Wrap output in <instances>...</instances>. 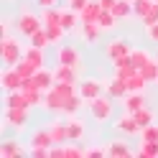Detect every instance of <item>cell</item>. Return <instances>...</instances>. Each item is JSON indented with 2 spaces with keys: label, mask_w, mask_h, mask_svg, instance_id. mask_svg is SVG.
Listing matches in <instances>:
<instances>
[{
  "label": "cell",
  "mask_w": 158,
  "mask_h": 158,
  "mask_svg": "<svg viewBox=\"0 0 158 158\" xmlns=\"http://www.w3.org/2000/svg\"><path fill=\"white\" fill-rule=\"evenodd\" d=\"M143 105H145V92H127V94L123 97L125 112H135V110H140Z\"/></svg>",
  "instance_id": "13"
},
{
  "label": "cell",
  "mask_w": 158,
  "mask_h": 158,
  "mask_svg": "<svg viewBox=\"0 0 158 158\" xmlns=\"http://www.w3.org/2000/svg\"><path fill=\"white\" fill-rule=\"evenodd\" d=\"M36 5H41V8H54L56 5V0H33Z\"/></svg>",
  "instance_id": "47"
},
{
  "label": "cell",
  "mask_w": 158,
  "mask_h": 158,
  "mask_svg": "<svg viewBox=\"0 0 158 158\" xmlns=\"http://www.w3.org/2000/svg\"><path fill=\"white\" fill-rule=\"evenodd\" d=\"M153 23H158V0L153 3L151 10H148V15L143 18V26H145V28H148V26H153Z\"/></svg>",
  "instance_id": "41"
},
{
  "label": "cell",
  "mask_w": 158,
  "mask_h": 158,
  "mask_svg": "<svg viewBox=\"0 0 158 158\" xmlns=\"http://www.w3.org/2000/svg\"><path fill=\"white\" fill-rule=\"evenodd\" d=\"M21 89H23V92H33V89H38V84H36V77H28V79H23Z\"/></svg>",
  "instance_id": "42"
},
{
  "label": "cell",
  "mask_w": 158,
  "mask_h": 158,
  "mask_svg": "<svg viewBox=\"0 0 158 158\" xmlns=\"http://www.w3.org/2000/svg\"><path fill=\"white\" fill-rule=\"evenodd\" d=\"M13 69H15V72H18V74H21L23 79H28V77H33V74L38 72V66H36L33 61H28V59H26V56H23V59H21V61H18V64H15Z\"/></svg>",
  "instance_id": "28"
},
{
  "label": "cell",
  "mask_w": 158,
  "mask_h": 158,
  "mask_svg": "<svg viewBox=\"0 0 158 158\" xmlns=\"http://www.w3.org/2000/svg\"><path fill=\"white\" fill-rule=\"evenodd\" d=\"M48 130H51L54 145H64V143H69V127H66V123H54V125H48Z\"/></svg>",
  "instance_id": "18"
},
{
  "label": "cell",
  "mask_w": 158,
  "mask_h": 158,
  "mask_svg": "<svg viewBox=\"0 0 158 158\" xmlns=\"http://www.w3.org/2000/svg\"><path fill=\"white\" fill-rule=\"evenodd\" d=\"M140 138L143 140H153V143H158V125H145L143 130H140Z\"/></svg>",
  "instance_id": "39"
},
{
  "label": "cell",
  "mask_w": 158,
  "mask_h": 158,
  "mask_svg": "<svg viewBox=\"0 0 158 158\" xmlns=\"http://www.w3.org/2000/svg\"><path fill=\"white\" fill-rule=\"evenodd\" d=\"M105 92L110 94L112 100H123V97H125L127 92H130V89H127V82H125V79H117V77H112L110 82H107Z\"/></svg>",
  "instance_id": "11"
},
{
  "label": "cell",
  "mask_w": 158,
  "mask_h": 158,
  "mask_svg": "<svg viewBox=\"0 0 158 158\" xmlns=\"http://www.w3.org/2000/svg\"><path fill=\"white\" fill-rule=\"evenodd\" d=\"M130 115L135 117V123H138V125H140V127H145V125H151V123H153V112H151V110H148V107H145V105L140 107V110H135V112H130Z\"/></svg>",
  "instance_id": "32"
},
{
  "label": "cell",
  "mask_w": 158,
  "mask_h": 158,
  "mask_svg": "<svg viewBox=\"0 0 158 158\" xmlns=\"http://www.w3.org/2000/svg\"><path fill=\"white\" fill-rule=\"evenodd\" d=\"M107 156V145L100 148V145H89V148H84V158H102Z\"/></svg>",
  "instance_id": "40"
},
{
  "label": "cell",
  "mask_w": 158,
  "mask_h": 158,
  "mask_svg": "<svg viewBox=\"0 0 158 158\" xmlns=\"http://www.w3.org/2000/svg\"><path fill=\"white\" fill-rule=\"evenodd\" d=\"M5 107H31V105H28L23 89H15V92H8L5 94Z\"/></svg>",
  "instance_id": "22"
},
{
  "label": "cell",
  "mask_w": 158,
  "mask_h": 158,
  "mask_svg": "<svg viewBox=\"0 0 158 158\" xmlns=\"http://www.w3.org/2000/svg\"><path fill=\"white\" fill-rule=\"evenodd\" d=\"M66 127H69V140H77V143H79V140L84 138V130H87V127H84V120H79L77 115L69 117Z\"/></svg>",
  "instance_id": "17"
},
{
  "label": "cell",
  "mask_w": 158,
  "mask_h": 158,
  "mask_svg": "<svg viewBox=\"0 0 158 158\" xmlns=\"http://www.w3.org/2000/svg\"><path fill=\"white\" fill-rule=\"evenodd\" d=\"M156 59H158V56H156Z\"/></svg>",
  "instance_id": "50"
},
{
  "label": "cell",
  "mask_w": 158,
  "mask_h": 158,
  "mask_svg": "<svg viewBox=\"0 0 158 158\" xmlns=\"http://www.w3.org/2000/svg\"><path fill=\"white\" fill-rule=\"evenodd\" d=\"M156 84H158V79H156Z\"/></svg>",
  "instance_id": "48"
},
{
  "label": "cell",
  "mask_w": 158,
  "mask_h": 158,
  "mask_svg": "<svg viewBox=\"0 0 158 158\" xmlns=\"http://www.w3.org/2000/svg\"><path fill=\"white\" fill-rule=\"evenodd\" d=\"M82 102H84V100H82V94L77 92V94L72 97V100L66 102V107H64V115H69V117H74V115L79 112V107H82Z\"/></svg>",
  "instance_id": "36"
},
{
  "label": "cell",
  "mask_w": 158,
  "mask_h": 158,
  "mask_svg": "<svg viewBox=\"0 0 158 158\" xmlns=\"http://www.w3.org/2000/svg\"><path fill=\"white\" fill-rule=\"evenodd\" d=\"M33 77H36V84H38V89H41V92H48V89H51V87L56 84L54 72H51V69H46V66H41Z\"/></svg>",
  "instance_id": "12"
},
{
  "label": "cell",
  "mask_w": 158,
  "mask_h": 158,
  "mask_svg": "<svg viewBox=\"0 0 158 158\" xmlns=\"http://www.w3.org/2000/svg\"><path fill=\"white\" fill-rule=\"evenodd\" d=\"M107 56L112 59V61H117V59H123V56H130V51H133V46L125 41V38H115V41H110L107 44Z\"/></svg>",
  "instance_id": "8"
},
{
  "label": "cell",
  "mask_w": 158,
  "mask_h": 158,
  "mask_svg": "<svg viewBox=\"0 0 158 158\" xmlns=\"http://www.w3.org/2000/svg\"><path fill=\"white\" fill-rule=\"evenodd\" d=\"M105 31L100 28V23L97 21H89V23H82V36H84V41L87 44H94L97 38H100Z\"/></svg>",
  "instance_id": "19"
},
{
  "label": "cell",
  "mask_w": 158,
  "mask_h": 158,
  "mask_svg": "<svg viewBox=\"0 0 158 158\" xmlns=\"http://www.w3.org/2000/svg\"><path fill=\"white\" fill-rule=\"evenodd\" d=\"M48 151H51V148H31L28 156H33V158H48Z\"/></svg>",
  "instance_id": "44"
},
{
  "label": "cell",
  "mask_w": 158,
  "mask_h": 158,
  "mask_svg": "<svg viewBox=\"0 0 158 158\" xmlns=\"http://www.w3.org/2000/svg\"><path fill=\"white\" fill-rule=\"evenodd\" d=\"M100 13H102L100 0H89V5L79 13V18H82V23H89V21H97V18H100Z\"/></svg>",
  "instance_id": "20"
},
{
  "label": "cell",
  "mask_w": 158,
  "mask_h": 158,
  "mask_svg": "<svg viewBox=\"0 0 158 158\" xmlns=\"http://www.w3.org/2000/svg\"><path fill=\"white\" fill-rule=\"evenodd\" d=\"M112 112H115L112 97L107 94V92H102L100 97H94V100L89 102V115H92L94 123H107V120L112 117Z\"/></svg>",
  "instance_id": "2"
},
{
  "label": "cell",
  "mask_w": 158,
  "mask_h": 158,
  "mask_svg": "<svg viewBox=\"0 0 158 158\" xmlns=\"http://www.w3.org/2000/svg\"><path fill=\"white\" fill-rule=\"evenodd\" d=\"M112 13L117 18H127V15H135V8H133V0H117Z\"/></svg>",
  "instance_id": "29"
},
{
  "label": "cell",
  "mask_w": 158,
  "mask_h": 158,
  "mask_svg": "<svg viewBox=\"0 0 158 158\" xmlns=\"http://www.w3.org/2000/svg\"><path fill=\"white\" fill-rule=\"evenodd\" d=\"M138 72H140L148 82H156V79H158V59H156V61H151V64H145L143 69H138Z\"/></svg>",
  "instance_id": "38"
},
{
  "label": "cell",
  "mask_w": 158,
  "mask_h": 158,
  "mask_svg": "<svg viewBox=\"0 0 158 158\" xmlns=\"http://www.w3.org/2000/svg\"><path fill=\"white\" fill-rule=\"evenodd\" d=\"M56 64H66V66H77L79 69V54H77V48L74 46H59Z\"/></svg>",
  "instance_id": "10"
},
{
  "label": "cell",
  "mask_w": 158,
  "mask_h": 158,
  "mask_svg": "<svg viewBox=\"0 0 158 158\" xmlns=\"http://www.w3.org/2000/svg\"><path fill=\"white\" fill-rule=\"evenodd\" d=\"M105 89H102V82L100 79H84L82 87H79V94H82V100L84 102H92L94 97H100Z\"/></svg>",
  "instance_id": "9"
},
{
  "label": "cell",
  "mask_w": 158,
  "mask_h": 158,
  "mask_svg": "<svg viewBox=\"0 0 158 158\" xmlns=\"http://www.w3.org/2000/svg\"><path fill=\"white\" fill-rule=\"evenodd\" d=\"M117 0H100V5H102V10H112Z\"/></svg>",
  "instance_id": "46"
},
{
  "label": "cell",
  "mask_w": 158,
  "mask_h": 158,
  "mask_svg": "<svg viewBox=\"0 0 158 158\" xmlns=\"http://www.w3.org/2000/svg\"><path fill=\"white\" fill-rule=\"evenodd\" d=\"M23 56L28 59V61H33L38 69H41V66H44V61H46V54H44V48H38V46H33V44H31V46H28L26 51H23Z\"/></svg>",
  "instance_id": "23"
},
{
  "label": "cell",
  "mask_w": 158,
  "mask_h": 158,
  "mask_svg": "<svg viewBox=\"0 0 158 158\" xmlns=\"http://www.w3.org/2000/svg\"><path fill=\"white\" fill-rule=\"evenodd\" d=\"M77 66H66V64H59L54 69V77H56V82H74L77 84Z\"/></svg>",
  "instance_id": "21"
},
{
  "label": "cell",
  "mask_w": 158,
  "mask_h": 158,
  "mask_svg": "<svg viewBox=\"0 0 158 158\" xmlns=\"http://www.w3.org/2000/svg\"><path fill=\"white\" fill-rule=\"evenodd\" d=\"M130 59H133L135 69H143L145 64H151V61H153V59H151V54H148V51H143V48H133V51H130Z\"/></svg>",
  "instance_id": "31"
},
{
  "label": "cell",
  "mask_w": 158,
  "mask_h": 158,
  "mask_svg": "<svg viewBox=\"0 0 158 158\" xmlns=\"http://www.w3.org/2000/svg\"><path fill=\"white\" fill-rule=\"evenodd\" d=\"M31 44H33V46H38V48H46V46H51V38H48L46 28H38V31L31 36Z\"/></svg>",
  "instance_id": "34"
},
{
  "label": "cell",
  "mask_w": 158,
  "mask_h": 158,
  "mask_svg": "<svg viewBox=\"0 0 158 158\" xmlns=\"http://www.w3.org/2000/svg\"><path fill=\"white\" fill-rule=\"evenodd\" d=\"M133 3H135V0H133Z\"/></svg>",
  "instance_id": "49"
},
{
  "label": "cell",
  "mask_w": 158,
  "mask_h": 158,
  "mask_svg": "<svg viewBox=\"0 0 158 158\" xmlns=\"http://www.w3.org/2000/svg\"><path fill=\"white\" fill-rule=\"evenodd\" d=\"M153 3H156V0H135V3H133V8H135V15L143 21V18L148 15V10L153 8Z\"/></svg>",
  "instance_id": "37"
},
{
  "label": "cell",
  "mask_w": 158,
  "mask_h": 158,
  "mask_svg": "<svg viewBox=\"0 0 158 158\" xmlns=\"http://www.w3.org/2000/svg\"><path fill=\"white\" fill-rule=\"evenodd\" d=\"M79 23H82V18H79L77 10H72V8H69V10H61V26L66 28V31H74Z\"/></svg>",
  "instance_id": "24"
},
{
  "label": "cell",
  "mask_w": 158,
  "mask_h": 158,
  "mask_svg": "<svg viewBox=\"0 0 158 158\" xmlns=\"http://www.w3.org/2000/svg\"><path fill=\"white\" fill-rule=\"evenodd\" d=\"M21 84H23V77L18 74L13 66H5L3 77H0V87H3L5 92H15V89H21Z\"/></svg>",
  "instance_id": "7"
},
{
  "label": "cell",
  "mask_w": 158,
  "mask_h": 158,
  "mask_svg": "<svg viewBox=\"0 0 158 158\" xmlns=\"http://www.w3.org/2000/svg\"><path fill=\"white\" fill-rule=\"evenodd\" d=\"M115 130L123 133L125 138H135V135H140L143 127L135 123V117H133L130 112H127V115H123V117H117V120H115Z\"/></svg>",
  "instance_id": "6"
},
{
  "label": "cell",
  "mask_w": 158,
  "mask_h": 158,
  "mask_svg": "<svg viewBox=\"0 0 158 158\" xmlns=\"http://www.w3.org/2000/svg\"><path fill=\"white\" fill-rule=\"evenodd\" d=\"M135 156H140V158H158V143H153V140H140Z\"/></svg>",
  "instance_id": "26"
},
{
  "label": "cell",
  "mask_w": 158,
  "mask_h": 158,
  "mask_svg": "<svg viewBox=\"0 0 158 158\" xmlns=\"http://www.w3.org/2000/svg\"><path fill=\"white\" fill-rule=\"evenodd\" d=\"M77 94L74 82H56L48 92H44V107L48 112H64L66 102Z\"/></svg>",
  "instance_id": "1"
},
{
  "label": "cell",
  "mask_w": 158,
  "mask_h": 158,
  "mask_svg": "<svg viewBox=\"0 0 158 158\" xmlns=\"http://www.w3.org/2000/svg\"><path fill=\"white\" fill-rule=\"evenodd\" d=\"M15 28H18L23 36L31 38L38 28H44V21H41L38 15H33V13H21V15H18V21H15Z\"/></svg>",
  "instance_id": "4"
},
{
  "label": "cell",
  "mask_w": 158,
  "mask_h": 158,
  "mask_svg": "<svg viewBox=\"0 0 158 158\" xmlns=\"http://www.w3.org/2000/svg\"><path fill=\"white\" fill-rule=\"evenodd\" d=\"M23 145L18 143V140H3L0 143V158H18V156H23Z\"/></svg>",
  "instance_id": "14"
},
{
  "label": "cell",
  "mask_w": 158,
  "mask_h": 158,
  "mask_svg": "<svg viewBox=\"0 0 158 158\" xmlns=\"http://www.w3.org/2000/svg\"><path fill=\"white\" fill-rule=\"evenodd\" d=\"M87 5H89V0H69V8H72V10H77V13H82Z\"/></svg>",
  "instance_id": "43"
},
{
  "label": "cell",
  "mask_w": 158,
  "mask_h": 158,
  "mask_svg": "<svg viewBox=\"0 0 158 158\" xmlns=\"http://www.w3.org/2000/svg\"><path fill=\"white\" fill-rule=\"evenodd\" d=\"M28 110L31 107H5V115H3V125H13V127H21L28 123Z\"/></svg>",
  "instance_id": "5"
},
{
  "label": "cell",
  "mask_w": 158,
  "mask_h": 158,
  "mask_svg": "<svg viewBox=\"0 0 158 158\" xmlns=\"http://www.w3.org/2000/svg\"><path fill=\"white\" fill-rule=\"evenodd\" d=\"M0 56H3V64L5 66H15L23 59L21 44H18L15 38H10L8 33H3V41H0Z\"/></svg>",
  "instance_id": "3"
},
{
  "label": "cell",
  "mask_w": 158,
  "mask_h": 158,
  "mask_svg": "<svg viewBox=\"0 0 158 158\" xmlns=\"http://www.w3.org/2000/svg\"><path fill=\"white\" fill-rule=\"evenodd\" d=\"M117 21H120V18H117L112 10H102V13H100V18H97V23H100V28H102L105 33H107V31H112Z\"/></svg>",
  "instance_id": "27"
},
{
  "label": "cell",
  "mask_w": 158,
  "mask_h": 158,
  "mask_svg": "<svg viewBox=\"0 0 158 158\" xmlns=\"http://www.w3.org/2000/svg\"><path fill=\"white\" fill-rule=\"evenodd\" d=\"M64 158H84V148H79L77 140L64 143Z\"/></svg>",
  "instance_id": "35"
},
{
  "label": "cell",
  "mask_w": 158,
  "mask_h": 158,
  "mask_svg": "<svg viewBox=\"0 0 158 158\" xmlns=\"http://www.w3.org/2000/svg\"><path fill=\"white\" fill-rule=\"evenodd\" d=\"M54 145V138H51V130H41V127H38V130L31 135V148H51Z\"/></svg>",
  "instance_id": "15"
},
{
  "label": "cell",
  "mask_w": 158,
  "mask_h": 158,
  "mask_svg": "<svg viewBox=\"0 0 158 158\" xmlns=\"http://www.w3.org/2000/svg\"><path fill=\"white\" fill-rule=\"evenodd\" d=\"M125 82H127V89H130V92H145L148 79H145L140 72H135V74H130V77H127Z\"/></svg>",
  "instance_id": "25"
},
{
  "label": "cell",
  "mask_w": 158,
  "mask_h": 158,
  "mask_svg": "<svg viewBox=\"0 0 158 158\" xmlns=\"http://www.w3.org/2000/svg\"><path fill=\"white\" fill-rule=\"evenodd\" d=\"M145 33H148V38H151L153 44H158V23H153V26H148V28H145Z\"/></svg>",
  "instance_id": "45"
},
{
  "label": "cell",
  "mask_w": 158,
  "mask_h": 158,
  "mask_svg": "<svg viewBox=\"0 0 158 158\" xmlns=\"http://www.w3.org/2000/svg\"><path fill=\"white\" fill-rule=\"evenodd\" d=\"M41 21H44V26H61V10H56V8H44Z\"/></svg>",
  "instance_id": "30"
},
{
  "label": "cell",
  "mask_w": 158,
  "mask_h": 158,
  "mask_svg": "<svg viewBox=\"0 0 158 158\" xmlns=\"http://www.w3.org/2000/svg\"><path fill=\"white\" fill-rule=\"evenodd\" d=\"M107 156L110 158H127V156H133V148L125 140H112L110 145H107Z\"/></svg>",
  "instance_id": "16"
},
{
  "label": "cell",
  "mask_w": 158,
  "mask_h": 158,
  "mask_svg": "<svg viewBox=\"0 0 158 158\" xmlns=\"http://www.w3.org/2000/svg\"><path fill=\"white\" fill-rule=\"evenodd\" d=\"M46 28V33H48V38H51V44H61V38L69 33L64 26H44Z\"/></svg>",
  "instance_id": "33"
}]
</instances>
